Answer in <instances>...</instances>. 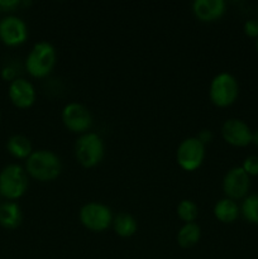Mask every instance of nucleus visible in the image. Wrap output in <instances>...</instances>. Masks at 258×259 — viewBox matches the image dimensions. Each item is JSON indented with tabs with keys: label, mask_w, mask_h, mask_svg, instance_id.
<instances>
[{
	"label": "nucleus",
	"mask_w": 258,
	"mask_h": 259,
	"mask_svg": "<svg viewBox=\"0 0 258 259\" xmlns=\"http://www.w3.org/2000/svg\"><path fill=\"white\" fill-rule=\"evenodd\" d=\"M242 168L248 176H258V156H249L243 162Z\"/></svg>",
	"instance_id": "21"
},
{
	"label": "nucleus",
	"mask_w": 258,
	"mask_h": 259,
	"mask_svg": "<svg viewBox=\"0 0 258 259\" xmlns=\"http://www.w3.org/2000/svg\"><path fill=\"white\" fill-rule=\"evenodd\" d=\"M76 157L83 167L96 166L104 157L103 139L94 133L82 134L76 142Z\"/></svg>",
	"instance_id": "4"
},
{
	"label": "nucleus",
	"mask_w": 258,
	"mask_h": 259,
	"mask_svg": "<svg viewBox=\"0 0 258 259\" xmlns=\"http://www.w3.org/2000/svg\"><path fill=\"white\" fill-rule=\"evenodd\" d=\"M244 33L250 38H258V19H249L244 24Z\"/></svg>",
	"instance_id": "22"
},
{
	"label": "nucleus",
	"mask_w": 258,
	"mask_h": 259,
	"mask_svg": "<svg viewBox=\"0 0 258 259\" xmlns=\"http://www.w3.org/2000/svg\"><path fill=\"white\" fill-rule=\"evenodd\" d=\"M255 48H257V52H258V38L257 40H255Z\"/></svg>",
	"instance_id": "27"
},
{
	"label": "nucleus",
	"mask_w": 258,
	"mask_h": 259,
	"mask_svg": "<svg viewBox=\"0 0 258 259\" xmlns=\"http://www.w3.org/2000/svg\"><path fill=\"white\" fill-rule=\"evenodd\" d=\"M211 138H212V134L210 133L209 131H201V132H200L199 137H197V139H199V141L201 142L204 146L206 143H209V142L211 141Z\"/></svg>",
	"instance_id": "25"
},
{
	"label": "nucleus",
	"mask_w": 258,
	"mask_h": 259,
	"mask_svg": "<svg viewBox=\"0 0 258 259\" xmlns=\"http://www.w3.org/2000/svg\"><path fill=\"white\" fill-rule=\"evenodd\" d=\"M252 143L255 144V146H258V131L253 132V134H252Z\"/></svg>",
	"instance_id": "26"
},
{
	"label": "nucleus",
	"mask_w": 258,
	"mask_h": 259,
	"mask_svg": "<svg viewBox=\"0 0 258 259\" xmlns=\"http://www.w3.org/2000/svg\"><path fill=\"white\" fill-rule=\"evenodd\" d=\"M63 124L73 133H83L93 124V118L88 109L77 103H71L62 111Z\"/></svg>",
	"instance_id": "9"
},
{
	"label": "nucleus",
	"mask_w": 258,
	"mask_h": 259,
	"mask_svg": "<svg viewBox=\"0 0 258 259\" xmlns=\"http://www.w3.org/2000/svg\"><path fill=\"white\" fill-rule=\"evenodd\" d=\"M214 214L219 222L224 223V224H229L237 220L239 217V206L234 200L230 199H223L217 202L214 207Z\"/></svg>",
	"instance_id": "14"
},
{
	"label": "nucleus",
	"mask_w": 258,
	"mask_h": 259,
	"mask_svg": "<svg viewBox=\"0 0 258 259\" xmlns=\"http://www.w3.org/2000/svg\"><path fill=\"white\" fill-rule=\"evenodd\" d=\"M114 229L119 237H132L137 232V222L132 215L119 214L114 220Z\"/></svg>",
	"instance_id": "18"
},
{
	"label": "nucleus",
	"mask_w": 258,
	"mask_h": 259,
	"mask_svg": "<svg viewBox=\"0 0 258 259\" xmlns=\"http://www.w3.org/2000/svg\"><path fill=\"white\" fill-rule=\"evenodd\" d=\"M176 157L181 168L195 171L204 161L205 146L197 138H187L179 146Z\"/></svg>",
	"instance_id": "7"
},
{
	"label": "nucleus",
	"mask_w": 258,
	"mask_h": 259,
	"mask_svg": "<svg viewBox=\"0 0 258 259\" xmlns=\"http://www.w3.org/2000/svg\"><path fill=\"white\" fill-rule=\"evenodd\" d=\"M22 222V211L15 202L0 205V225L7 229H14Z\"/></svg>",
	"instance_id": "15"
},
{
	"label": "nucleus",
	"mask_w": 258,
	"mask_h": 259,
	"mask_svg": "<svg viewBox=\"0 0 258 259\" xmlns=\"http://www.w3.org/2000/svg\"><path fill=\"white\" fill-rule=\"evenodd\" d=\"M242 214L248 223L258 225V194L245 197L242 204Z\"/></svg>",
	"instance_id": "19"
},
{
	"label": "nucleus",
	"mask_w": 258,
	"mask_h": 259,
	"mask_svg": "<svg viewBox=\"0 0 258 259\" xmlns=\"http://www.w3.org/2000/svg\"><path fill=\"white\" fill-rule=\"evenodd\" d=\"M197 214H199L197 206L195 205V202L190 201V200H182L179 204V206H177V215L186 224L194 222L197 218Z\"/></svg>",
	"instance_id": "20"
},
{
	"label": "nucleus",
	"mask_w": 258,
	"mask_h": 259,
	"mask_svg": "<svg viewBox=\"0 0 258 259\" xmlns=\"http://www.w3.org/2000/svg\"><path fill=\"white\" fill-rule=\"evenodd\" d=\"M56 63V50L48 42H39L28 55L25 66L34 77H45L52 71Z\"/></svg>",
	"instance_id": "2"
},
{
	"label": "nucleus",
	"mask_w": 258,
	"mask_h": 259,
	"mask_svg": "<svg viewBox=\"0 0 258 259\" xmlns=\"http://www.w3.org/2000/svg\"><path fill=\"white\" fill-rule=\"evenodd\" d=\"M239 86L235 77L230 73H219L210 85V99L219 108L232 105L238 98Z\"/></svg>",
	"instance_id": "3"
},
{
	"label": "nucleus",
	"mask_w": 258,
	"mask_h": 259,
	"mask_svg": "<svg viewBox=\"0 0 258 259\" xmlns=\"http://www.w3.org/2000/svg\"><path fill=\"white\" fill-rule=\"evenodd\" d=\"M19 5V0H0V12H12Z\"/></svg>",
	"instance_id": "23"
},
{
	"label": "nucleus",
	"mask_w": 258,
	"mask_h": 259,
	"mask_svg": "<svg viewBox=\"0 0 258 259\" xmlns=\"http://www.w3.org/2000/svg\"><path fill=\"white\" fill-rule=\"evenodd\" d=\"M250 187V177L242 167H234L225 175L223 181V190L228 199L239 200L248 195Z\"/></svg>",
	"instance_id": "8"
},
{
	"label": "nucleus",
	"mask_w": 258,
	"mask_h": 259,
	"mask_svg": "<svg viewBox=\"0 0 258 259\" xmlns=\"http://www.w3.org/2000/svg\"><path fill=\"white\" fill-rule=\"evenodd\" d=\"M201 237V229L195 223H187L180 229L177 234V243L182 248H191L196 244Z\"/></svg>",
	"instance_id": "16"
},
{
	"label": "nucleus",
	"mask_w": 258,
	"mask_h": 259,
	"mask_svg": "<svg viewBox=\"0 0 258 259\" xmlns=\"http://www.w3.org/2000/svg\"><path fill=\"white\" fill-rule=\"evenodd\" d=\"M222 134L225 142L234 147H247L252 143V134L249 126L240 119H229L222 126Z\"/></svg>",
	"instance_id": "10"
},
{
	"label": "nucleus",
	"mask_w": 258,
	"mask_h": 259,
	"mask_svg": "<svg viewBox=\"0 0 258 259\" xmlns=\"http://www.w3.org/2000/svg\"><path fill=\"white\" fill-rule=\"evenodd\" d=\"M27 172L38 181H52L61 174V162L50 151L33 152L27 159Z\"/></svg>",
	"instance_id": "1"
},
{
	"label": "nucleus",
	"mask_w": 258,
	"mask_h": 259,
	"mask_svg": "<svg viewBox=\"0 0 258 259\" xmlns=\"http://www.w3.org/2000/svg\"><path fill=\"white\" fill-rule=\"evenodd\" d=\"M7 147L9 153L17 158H28L33 153L30 141L23 136H13L8 141Z\"/></svg>",
	"instance_id": "17"
},
{
	"label": "nucleus",
	"mask_w": 258,
	"mask_h": 259,
	"mask_svg": "<svg viewBox=\"0 0 258 259\" xmlns=\"http://www.w3.org/2000/svg\"><path fill=\"white\" fill-rule=\"evenodd\" d=\"M28 187V179L23 168L17 164L5 167L0 174V195L9 200L19 199Z\"/></svg>",
	"instance_id": "5"
},
{
	"label": "nucleus",
	"mask_w": 258,
	"mask_h": 259,
	"mask_svg": "<svg viewBox=\"0 0 258 259\" xmlns=\"http://www.w3.org/2000/svg\"><path fill=\"white\" fill-rule=\"evenodd\" d=\"M27 37V25L20 18L7 17L0 22V39L7 46L22 45Z\"/></svg>",
	"instance_id": "11"
},
{
	"label": "nucleus",
	"mask_w": 258,
	"mask_h": 259,
	"mask_svg": "<svg viewBox=\"0 0 258 259\" xmlns=\"http://www.w3.org/2000/svg\"><path fill=\"white\" fill-rule=\"evenodd\" d=\"M9 98L20 109L29 108L35 100V91L32 83L23 78H15L9 86Z\"/></svg>",
	"instance_id": "12"
},
{
	"label": "nucleus",
	"mask_w": 258,
	"mask_h": 259,
	"mask_svg": "<svg viewBox=\"0 0 258 259\" xmlns=\"http://www.w3.org/2000/svg\"><path fill=\"white\" fill-rule=\"evenodd\" d=\"M192 9L197 19L201 22H212L223 17L227 7L223 0H196Z\"/></svg>",
	"instance_id": "13"
},
{
	"label": "nucleus",
	"mask_w": 258,
	"mask_h": 259,
	"mask_svg": "<svg viewBox=\"0 0 258 259\" xmlns=\"http://www.w3.org/2000/svg\"><path fill=\"white\" fill-rule=\"evenodd\" d=\"M80 220L85 228L93 232H103L111 224V211L99 202H89L80 211Z\"/></svg>",
	"instance_id": "6"
},
{
	"label": "nucleus",
	"mask_w": 258,
	"mask_h": 259,
	"mask_svg": "<svg viewBox=\"0 0 258 259\" xmlns=\"http://www.w3.org/2000/svg\"><path fill=\"white\" fill-rule=\"evenodd\" d=\"M2 76L4 80L7 81H14L15 80V70L13 67H10V66H8V67H4L2 71Z\"/></svg>",
	"instance_id": "24"
}]
</instances>
